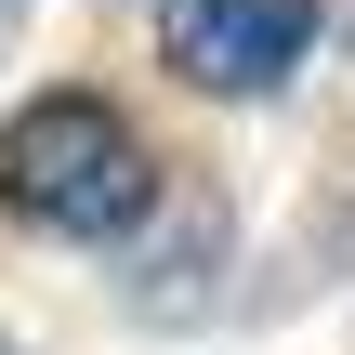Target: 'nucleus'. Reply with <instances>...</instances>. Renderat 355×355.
<instances>
[{"label": "nucleus", "mask_w": 355, "mask_h": 355, "mask_svg": "<svg viewBox=\"0 0 355 355\" xmlns=\"http://www.w3.org/2000/svg\"><path fill=\"white\" fill-rule=\"evenodd\" d=\"M158 198H171V171H158L145 119H132L119 92L53 79V92H26V105L0 119V211H13V224H40V237H66V250H132V237L158 224Z\"/></svg>", "instance_id": "nucleus-1"}, {"label": "nucleus", "mask_w": 355, "mask_h": 355, "mask_svg": "<svg viewBox=\"0 0 355 355\" xmlns=\"http://www.w3.org/2000/svg\"><path fill=\"white\" fill-rule=\"evenodd\" d=\"M316 40H329V0H158V53H171V79L211 92V105L290 92Z\"/></svg>", "instance_id": "nucleus-2"}, {"label": "nucleus", "mask_w": 355, "mask_h": 355, "mask_svg": "<svg viewBox=\"0 0 355 355\" xmlns=\"http://www.w3.org/2000/svg\"><path fill=\"white\" fill-rule=\"evenodd\" d=\"M13 13H26V0H0V40H13Z\"/></svg>", "instance_id": "nucleus-3"}, {"label": "nucleus", "mask_w": 355, "mask_h": 355, "mask_svg": "<svg viewBox=\"0 0 355 355\" xmlns=\"http://www.w3.org/2000/svg\"><path fill=\"white\" fill-rule=\"evenodd\" d=\"M0 355H26V343H0Z\"/></svg>", "instance_id": "nucleus-4"}]
</instances>
